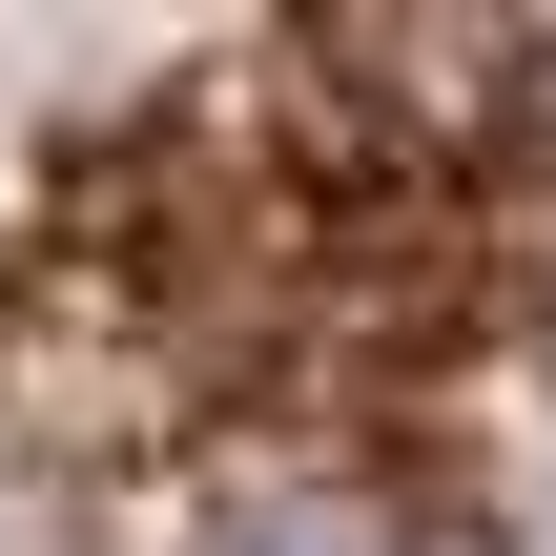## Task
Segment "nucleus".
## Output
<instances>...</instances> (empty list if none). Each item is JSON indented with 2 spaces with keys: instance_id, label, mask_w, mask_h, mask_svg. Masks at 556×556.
<instances>
[{
  "instance_id": "nucleus-1",
  "label": "nucleus",
  "mask_w": 556,
  "mask_h": 556,
  "mask_svg": "<svg viewBox=\"0 0 556 556\" xmlns=\"http://www.w3.org/2000/svg\"><path fill=\"white\" fill-rule=\"evenodd\" d=\"M0 556H556V0H0Z\"/></svg>"
}]
</instances>
